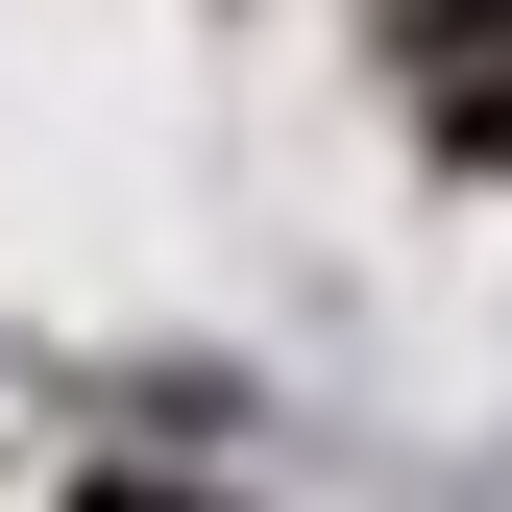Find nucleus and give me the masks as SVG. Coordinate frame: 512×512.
<instances>
[{
  "mask_svg": "<svg viewBox=\"0 0 512 512\" xmlns=\"http://www.w3.org/2000/svg\"><path fill=\"white\" fill-rule=\"evenodd\" d=\"M391 49H415V122L464 171H512V0H391Z\"/></svg>",
  "mask_w": 512,
  "mask_h": 512,
  "instance_id": "f257e3e1",
  "label": "nucleus"
},
{
  "mask_svg": "<svg viewBox=\"0 0 512 512\" xmlns=\"http://www.w3.org/2000/svg\"><path fill=\"white\" fill-rule=\"evenodd\" d=\"M74 512H220V488H147V464H122V488H74Z\"/></svg>",
  "mask_w": 512,
  "mask_h": 512,
  "instance_id": "f03ea898",
  "label": "nucleus"
}]
</instances>
